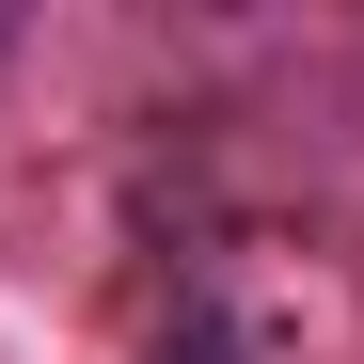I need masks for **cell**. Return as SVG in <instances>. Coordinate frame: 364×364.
<instances>
[]
</instances>
